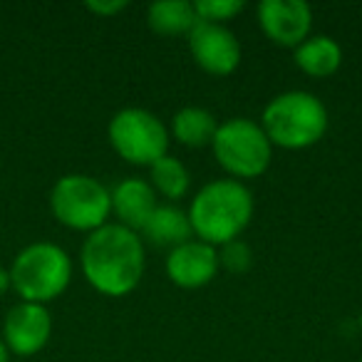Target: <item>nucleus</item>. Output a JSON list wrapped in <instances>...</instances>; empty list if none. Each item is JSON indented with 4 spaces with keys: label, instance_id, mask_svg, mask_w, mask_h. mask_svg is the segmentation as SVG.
I'll return each mask as SVG.
<instances>
[{
    "label": "nucleus",
    "instance_id": "f257e3e1",
    "mask_svg": "<svg viewBox=\"0 0 362 362\" xmlns=\"http://www.w3.org/2000/svg\"><path fill=\"white\" fill-rule=\"evenodd\" d=\"M80 271L100 296L124 298L144 278L146 246L139 233L110 221L82 241Z\"/></svg>",
    "mask_w": 362,
    "mask_h": 362
},
{
    "label": "nucleus",
    "instance_id": "f03ea898",
    "mask_svg": "<svg viewBox=\"0 0 362 362\" xmlns=\"http://www.w3.org/2000/svg\"><path fill=\"white\" fill-rule=\"evenodd\" d=\"M256 211L251 189L236 179H214L194 194L187 214L194 238L221 248L241 238Z\"/></svg>",
    "mask_w": 362,
    "mask_h": 362
},
{
    "label": "nucleus",
    "instance_id": "7ed1b4c3",
    "mask_svg": "<svg viewBox=\"0 0 362 362\" xmlns=\"http://www.w3.org/2000/svg\"><path fill=\"white\" fill-rule=\"evenodd\" d=\"M261 127L273 146L300 151L315 146L325 136L330 115L317 95L305 90H288L263 107Z\"/></svg>",
    "mask_w": 362,
    "mask_h": 362
},
{
    "label": "nucleus",
    "instance_id": "20e7f679",
    "mask_svg": "<svg viewBox=\"0 0 362 362\" xmlns=\"http://www.w3.org/2000/svg\"><path fill=\"white\" fill-rule=\"evenodd\" d=\"M11 286L23 303H47L57 300L72 283V258L62 246L52 241L28 243L16 258H13Z\"/></svg>",
    "mask_w": 362,
    "mask_h": 362
},
{
    "label": "nucleus",
    "instance_id": "39448f33",
    "mask_svg": "<svg viewBox=\"0 0 362 362\" xmlns=\"http://www.w3.org/2000/svg\"><path fill=\"white\" fill-rule=\"evenodd\" d=\"M211 151L228 179L243 184L266 174L273 161V144L268 141L261 122L248 117H231L226 122H218Z\"/></svg>",
    "mask_w": 362,
    "mask_h": 362
},
{
    "label": "nucleus",
    "instance_id": "423d86ee",
    "mask_svg": "<svg viewBox=\"0 0 362 362\" xmlns=\"http://www.w3.org/2000/svg\"><path fill=\"white\" fill-rule=\"evenodd\" d=\"M50 211L70 231L92 233L110 223V189L90 174H65L50 189Z\"/></svg>",
    "mask_w": 362,
    "mask_h": 362
},
{
    "label": "nucleus",
    "instance_id": "0eeeda50",
    "mask_svg": "<svg viewBox=\"0 0 362 362\" xmlns=\"http://www.w3.org/2000/svg\"><path fill=\"white\" fill-rule=\"evenodd\" d=\"M107 139L115 154L134 166H151L169 154V129L144 107H124L107 124Z\"/></svg>",
    "mask_w": 362,
    "mask_h": 362
},
{
    "label": "nucleus",
    "instance_id": "6e6552de",
    "mask_svg": "<svg viewBox=\"0 0 362 362\" xmlns=\"http://www.w3.org/2000/svg\"><path fill=\"white\" fill-rule=\"evenodd\" d=\"M187 42L194 62L206 75L228 77L241 65L243 47L238 42L236 33L228 25H214V23L199 21L194 30L187 35Z\"/></svg>",
    "mask_w": 362,
    "mask_h": 362
},
{
    "label": "nucleus",
    "instance_id": "1a4fd4ad",
    "mask_svg": "<svg viewBox=\"0 0 362 362\" xmlns=\"http://www.w3.org/2000/svg\"><path fill=\"white\" fill-rule=\"evenodd\" d=\"M256 21L273 45L296 50L310 37L313 8L303 0H261L256 6Z\"/></svg>",
    "mask_w": 362,
    "mask_h": 362
},
{
    "label": "nucleus",
    "instance_id": "9d476101",
    "mask_svg": "<svg viewBox=\"0 0 362 362\" xmlns=\"http://www.w3.org/2000/svg\"><path fill=\"white\" fill-rule=\"evenodd\" d=\"M0 337L6 342L8 352L16 357H33L52 337V315L47 305L37 303H16L3 320Z\"/></svg>",
    "mask_w": 362,
    "mask_h": 362
},
{
    "label": "nucleus",
    "instance_id": "9b49d317",
    "mask_svg": "<svg viewBox=\"0 0 362 362\" xmlns=\"http://www.w3.org/2000/svg\"><path fill=\"white\" fill-rule=\"evenodd\" d=\"M166 278L181 291H199L218 276V248L192 238L166 253Z\"/></svg>",
    "mask_w": 362,
    "mask_h": 362
},
{
    "label": "nucleus",
    "instance_id": "f8f14e48",
    "mask_svg": "<svg viewBox=\"0 0 362 362\" xmlns=\"http://www.w3.org/2000/svg\"><path fill=\"white\" fill-rule=\"evenodd\" d=\"M112 197V216H117L115 223L139 233L154 209L159 206V197L154 194L151 184L141 176H127L117 181L110 189Z\"/></svg>",
    "mask_w": 362,
    "mask_h": 362
},
{
    "label": "nucleus",
    "instance_id": "ddd939ff",
    "mask_svg": "<svg viewBox=\"0 0 362 362\" xmlns=\"http://www.w3.org/2000/svg\"><path fill=\"white\" fill-rule=\"evenodd\" d=\"M141 241H149L159 248H176L181 243H187L194 238L192 221L189 214L176 204H159L154 209V214L149 216V221L144 223V228L139 231Z\"/></svg>",
    "mask_w": 362,
    "mask_h": 362
},
{
    "label": "nucleus",
    "instance_id": "4468645a",
    "mask_svg": "<svg viewBox=\"0 0 362 362\" xmlns=\"http://www.w3.org/2000/svg\"><path fill=\"white\" fill-rule=\"evenodd\" d=\"M293 62L303 75L322 80V77H330L340 70L342 47L330 35H310L293 50Z\"/></svg>",
    "mask_w": 362,
    "mask_h": 362
},
{
    "label": "nucleus",
    "instance_id": "2eb2a0df",
    "mask_svg": "<svg viewBox=\"0 0 362 362\" xmlns=\"http://www.w3.org/2000/svg\"><path fill=\"white\" fill-rule=\"evenodd\" d=\"M218 129V119L214 112L204 110V107H181L169 124V136L176 139L181 146L189 149H202V146H211L214 136Z\"/></svg>",
    "mask_w": 362,
    "mask_h": 362
},
{
    "label": "nucleus",
    "instance_id": "dca6fc26",
    "mask_svg": "<svg viewBox=\"0 0 362 362\" xmlns=\"http://www.w3.org/2000/svg\"><path fill=\"white\" fill-rule=\"evenodd\" d=\"M199 23L194 3L187 0H159L146 8V25L161 37L189 35Z\"/></svg>",
    "mask_w": 362,
    "mask_h": 362
},
{
    "label": "nucleus",
    "instance_id": "f3484780",
    "mask_svg": "<svg viewBox=\"0 0 362 362\" xmlns=\"http://www.w3.org/2000/svg\"><path fill=\"white\" fill-rule=\"evenodd\" d=\"M154 189L156 197L166 199V204H176L179 199L187 197L189 187H192V171L179 156H161L159 161L149 166V179H146Z\"/></svg>",
    "mask_w": 362,
    "mask_h": 362
},
{
    "label": "nucleus",
    "instance_id": "a211bd4d",
    "mask_svg": "<svg viewBox=\"0 0 362 362\" xmlns=\"http://www.w3.org/2000/svg\"><path fill=\"white\" fill-rule=\"evenodd\" d=\"M194 11L202 23L226 25L246 11V3L243 0H199V3H194Z\"/></svg>",
    "mask_w": 362,
    "mask_h": 362
},
{
    "label": "nucleus",
    "instance_id": "6ab92c4d",
    "mask_svg": "<svg viewBox=\"0 0 362 362\" xmlns=\"http://www.w3.org/2000/svg\"><path fill=\"white\" fill-rule=\"evenodd\" d=\"M218 266L228 273H236V276L238 273L251 271V266H253L251 246H248L246 241H241V238H236V241H231V243H223V246L218 248Z\"/></svg>",
    "mask_w": 362,
    "mask_h": 362
},
{
    "label": "nucleus",
    "instance_id": "aec40b11",
    "mask_svg": "<svg viewBox=\"0 0 362 362\" xmlns=\"http://www.w3.org/2000/svg\"><path fill=\"white\" fill-rule=\"evenodd\" d=\"M85 8L100 18H115L122 11H127V0H90L85 3Z\"/></svg>",
    "mask_w": 362,
    "mask_h": 362
},
{
    "label": "nucleus",
    "instance_id": "412c9836",
    "mask_svg": "<svg viewBox=\"0 0 362 362\" xmlns=\"http://www.w3.org/2000/svg\"><path fill=\"white\" fill-rule=\"evenodd\" d=\"M8 291H13V286H11V271L0 266V298L6 296Z\"/></svg>",
    "mask_w": 362,
    "mask_h": 362
},
{
    "label": "nucleus",
    "instance_id": "4be33fe9",
    "mask_svg": "<svg viewBox=\"0 0 362 362\" xmlns=\"http://www.w3.org/2000/svg\"><path fill=\"white\" fill-rule=\"evenodd\" d=\"M0 362H11V352H8L6 342H3V337H0Z\"/></svg>",
    "mask_w": 362,
    "mask_h": 362
},
{
    "label": "nucleus",
    "instance_id": "5701e85b",
    "mask_svg": "<svg viewBox=\"0 0 362 362\" xmlns=\"http://www.w3.org/2000/svg\"><path fill=\"white\" fill-rule=\"evenodd\" d=\"M357 322H360V330H362V310H360V317H357Z\"/></svg>",
    "mask_w": 362,
    "mask_h": 362
},
{
    "label": "nucleus",
    "instance_id": "b1692460",
    "mask_svg": "<svg viewBox=\"0 0 362 362\" xmlns=\"http://www.w3.org/2000/svg\"><path fill=\"white\" fill-rule=\"evenodd\" d=\"M11 362H16V360H11Z\"/></svg>",
    "mask_w": 362,
    "mask_h": 362
}]
</instances>
